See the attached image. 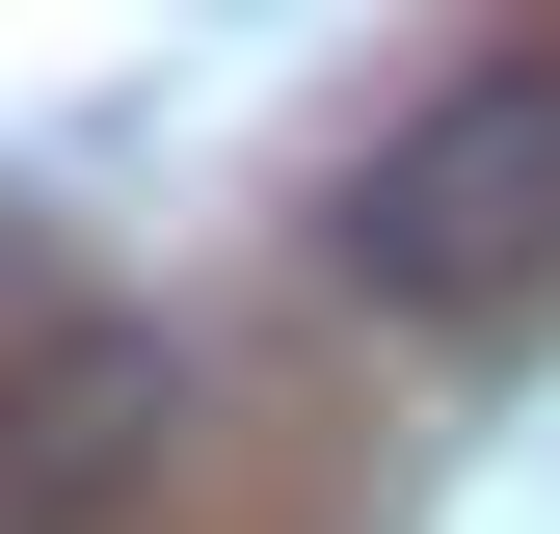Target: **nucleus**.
I'll use <instances>...</instances> for the list:
<instances>
[{"label":"nucleus","instance_id":"1","mask_svg":"<svg viewBox=\"0 0 560 534\" xmlns=\"http://www.w3.org/2000/svg\"><path fill=\"white\" fill-rule=\"evenodd\" d=\"M347 294H400V321H508V294H560V27L454 54V81L347 161Z\"/></svg>","mask_w":560,"mask_h":534},{"label":"nucleus","instance_id":"2","mask_svg":"<svg viewBox=\"0 0 560 534\" xmlns=\"http://www.w3.org/2000/svg\"><path fill=\"white\" fill-rule=\"evenodd\" d=\"M161 454H187V348H161V321L81 294V321L0 348V534H133Z\"/></svg>","mask_w":560,"mask_h":534}]
</instances>
